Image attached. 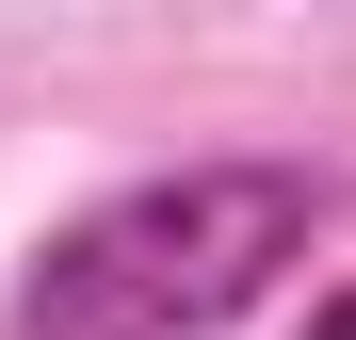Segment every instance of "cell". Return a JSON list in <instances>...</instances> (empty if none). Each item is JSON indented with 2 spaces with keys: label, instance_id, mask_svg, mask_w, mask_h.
Returning a JSON list of instances; mask_svg holds the SVG:
<instances>
[{
  "label": "cell",
  "instance_id": "obj_1",
  "mask_svg": "<svg viewBox=\"0 0 356 340\" xmlns=\"http://www.w3.org/2000/svg\"><path fill=\"white\" fill-rule=\"evenodd\" d=\"M308 162H178V179L97 195L81 227H49V259L17 275L33 340H211L227 308L275 292V259H308Z\"/></svg>",
  "mask_w": 356,
  "mask_h": 340
},
{
  "label": "cell",
  "instance_id": "obj_2",
  "mask_svg": "<svg viewBox=\"0 0 356 340\" xmlns=\"http://www.w3.org/2000/svg\"><path fill=\"white\" fill-rule=\"evenodd\" d=\"M308 340H356V275H340V292H324V308H308Z\"/></svg>",
  "mask_w": 356,
  "mask_h": 340
}]
</instances>
